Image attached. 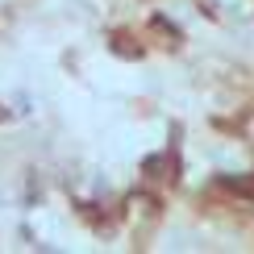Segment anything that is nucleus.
<instances>
[{"instance_id": "f257e3e1", "label": "nucleus", "mask_w": 254, "mask_h": 254, "mask_svg": "<svg viewBox=\"0 0 254 254\" xmlns=\"http://www.w3.org/2000/svg\"><path fill=\"white\" fill-rule=\"evenodd\" d=\"M175 154H150L146 158V175H154V179H175Z\"/></svg>"}, {"instance_id": "f03ea898", "label": "nucleus", "mask_w": 254, "mask_h": 254, "mask_svg": "<svg viewBox=\"0 0 254 254\" xmlns=\"http://www.w3.org/2000/svg\"><path fill=\"white\" fill-rule=\"evenodd\" d=\"M113 50H117V55H125V59H142V46H129V38H125V34H117Z\"/></svg>"}, {"instance_id": "7ed1b4c3", "label": "nucleus", "mask_w": 254, "mask_h": 254, "mask_svg": "<svg viewBox=\"0 0 254 254\" xmlns=\"http://www.w3.org/2000/svg\"><path fill=\"white\" fill-rule=\"evenodd\" d=\"M225 188H234V192H242V196H254V179H221Z\"/></svg>"}]
</instances>
